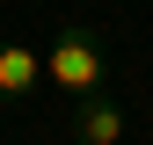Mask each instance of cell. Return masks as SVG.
<instances>
[{
  "instance_id": "1",
  "label": "cell",
  "mask_w": 153,
  "mask_h": 145,
  "mask_svg": "<svg viewBox=\"0 0 153 145\" xmlns=\"http://www.w3.org/2000/svg\"><path fill=\"white\" fill-rule=\"evenodd\" d=\"M44 80L59 87V94H73V102L109 94V44L88 22H59V36H51V51H44Z\"/></svg>"
},
{
  "instance_id": "2",
  "label": "cell",
  "mask_w": 153,
  "mask_h": 145,
  "mask_svg": "<svg viewBox=\"0 0 153 145\" xmlns=\"http://www.w3.org/2000/svg\"><path fill=\"white\" fill-rule=\"evenodd\" d=\"M36 87H44V51L7 29L0 36V102H29Z\"/></svg>"
},
{
  "instance_id": "3",
  "label": "cell",
  "mask_w": 153,
  "mask_h": 145,
  "mask_svg": "<svg viewBox=\"0 0 153 145\" xmlns=\"http://www.w3.org/2000/svg\"><path fill=\"white\" fill-rule=\"evenodd\" d=\"M131 131L124 102L117 94H95V102H73V145H117Z\"/></svg>"
}]
</instances>
